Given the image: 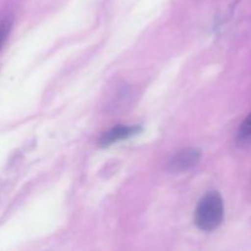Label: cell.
Here are the masks:
<instances>
[{
    "label": "cell",
    "instance_id": "obj_3",
    "mask_svg": "<svg viewBox=\"0 0 251 251\" xmlns=\"http://www.w3.org/2000/svg\"><path fill=\"white\" fill-rule=\"evenodd\" d=\"M140 127L137 126H117L110 129L109 131L104 132L100 139V144L102 146H108L114 142L120 141V140L127 139V137L132 136V135L137 134L140 131Z\"/></svg>",
    "mask_w": 251,
    "mask_h": 251
},
{
    "label": "cell",
    "instance_id": "obj_5",
    "mask_svg": "<svg viewBox=\"0 0 251 251\" xmlns=\"http://www.w3.org/2000/svg\"><path fill=\"white\" fill-rule=\"evenodd\" d=\"M10 29H11V22H10V20H5V21L0 22V48L4 44Z\"/></svg>",
    "mask_w": 251,
    "mask_h": 251
},
{
    "label": "cell",
    "instance_id": "obj_4",
    "mask_svg": "<svg viewBox=\"0 0 251 251\" xmlns=\"http://www.w3.org/2000/svg\"><path fill=\"white\" fill-rule=\"evenodd\" d=\"M237 139L240 144H248L251 141V113L244 119L238 130Z\"/></svg>",
    "mask_w": 251,
    "mask_h": 251
},
{
    "label": "cell",
    "instance_id": "obj_2",
    "mask_svg": "<svg viewBox=\"0 0 251 251\" xmlns=\"http://www.w3.org/2000/svg\"><path fill=\"white\" fill-rule=\"evenodd\" d=\"M200 159V151L195 149H188L180 151L169 162V171L171 172H184L195 166Z\"/></svg>",
    "mask_w": 251,
    "mask_h": 251
},
{
    "label": "cell",
    "instance_id": "obj_1",
    "mask_svg": "<svg viewBox=\"0 0 251 251\" xmlns=\"http://www.w3.org/2000/svg\"><path fill=\"white\" fill-rule=\"evenodd\" d=\"M225 217V205L217 191H211L203 196L195 213V223L201 230L211 232L220 227Z\"/></svg>",
    "mask_w": 251,
    "mask_h": 251
}]
</instances>
